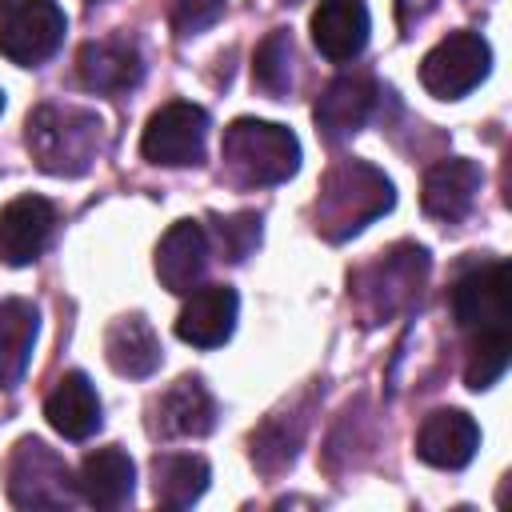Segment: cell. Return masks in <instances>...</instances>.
<instances>
[{
	"instance_id": "6da1fadb",
	"label": "cell",
	"mask_w": 512,
	"mask_h": 512,
	"mask_svg": "<svg viewBox=\"0 0 512 512\" xmlns=\"http://www.w3.org/2000/svg\"><path fill=\"white\" fill-rule=\"evenodd\" d=\"M396 204L392 180L368 160H336L316 196V232L332 244L356 236Z\"/></svg>"
},
{
	"instance_id": "7a4b0ae2",
	"label": "cell",
	"mask_w": 512,
	"mask_h": 512,
	"mask_svg": "<svg viewBox=\"0 0 512 512\" xmlns=\"http://www.w3.org/2000/svg\"><path fill=\"white\" fill-rule=\"evenodd\" d=\"M28 152L48 176H84L104 152V120L76 104H40L24 124Z\"/></svg>"
},
{
	"instance_id": "3957f363",
	"label": "cell",
	"mask_w": 512,
	"mask_h": 512,
	"mask_svg": "<svg viewBox=\"0 0 512 512\" xmlns=\"http://www.w3.org/2000/svg\"><path fill=\"white\" fill-rule=\"evenodd\" d=\"M220 156L236 184H284L300 168V140L284 124L240 116L224 128Z\"/></svg>"
},
{
	"instance_id": "277c9868",
	"label": "cell",
	"mask_w": 512,
	"mask_h": 512,
	"mask_svg": "<svg viewBox=\"0 0 512 512\" xmlns=\"http://www.w3.org/2000/svg\"><path fill=\"white\" fill-rule=\"evenodd\" d=\"M8 500L16 508H68L76 500V480L56 448H48L40 436L16 440L8 468Z\"/></svg>"
},
{
	"instance_id": "5b68a950",
	"label": "cell",
	"mask_w": 512,
	"mask_h": 512,
	"mask_svg": "<svg viewBox=\"0 0 512 512\" xmlns=\"http://www.w3.org/2000/svg\"><path fill=\"white\" fill-rule=\"evenodd\" d=\"M424 276H428V252L412 248V244H400V248L384 252L376 264H368L356 276V296L368 316L364 324H380L396 312H408L420 300Z\"/></svg>"
},
{
	"instance_id": "8992f818",
	"label": "cell",
	"mask_w": 512,
	"mask_h": 512,
	"mask_svg": "<svg viewBox=\"0 0 512 512\" xmlns=\"http://www.w3.org/2000/svg\"><path fill=\"white\" fill-rule=\"evenodd\" d=\"M492 64V48L480 32H448L436 48H428V56L420 60V84L436 96V100H460L468 96Z\"/></svg>"
},
{
	"instance_id": "52a82bcc",
	"label": "cell",
	"mask_w": 512,
	"mask_h": 512,
	"mask_svg": "<svg viewBox=\"0 0 512 512\" xmlns=\"http://www.w3.org/2000/svg\"><path fill=\"white\" fill-rule=\"evenodd\" d=\"M204 140H208V112L192 100H168L148 116L140 152L152 164L184 168V164H200Z\"/></svg>"
},
{
	"instance_id": "ba28073f",
	"label": "cell",
	"mask_w": 512,
	"mask_h": 512,
	"mask_svg": "<svg viewBox=\"0 0 512 512\" xmlns=\"http://www.w3.org/2000/svg\"><path fill=\"white\" fill-rule=\"evenodd\" d=\"M64 32L68 20L56 0H16L0 20V56L36 68L60 48Z\"/></svg>"
},
{
	"instance_id": "9c48e42d",
	"label": "cell",
	"mask_w": 512,
	"mask_h": 512,
	"mask_svg": "<svg viewBox=\"0 0 512 512\" xmlns=\"http://www.w3.org/2000/svg\"><path fill=\"white\" fill-rule=\"evenodd\" d=\"M452 316L464 332L508 328V264L488 260L464 272L452 288Z\"/></svg>"
},
{
	"instance_id": "30bf717a",
	"label": "cell",
	"mask_w": 512,
	"mask_h": 512,
	"mask_svg": "<svg viewBox=\"0 0 512 512\" xmlns=\"http://www.w3.org/2000/svg\"><path fill=\"white\" fill-rule=\"evenodd\" d=\"M56 224V208L44 196H16L0 208V264L24 268L32 264Z\"/></svg>"
},
{
	"instance_id": "8fae6325",
	"label": "cell",
	"mask_w": 512,
	"mask_h": 512,
	"mask_svg": "<svg viewBox=\"0 0 512 512\" xmlns=\"http://www.w3.org/2000/svg\"><path fill=\"white\" fill-rule=\"evenodd\" d=\"M236 312H240V300L228 284L192 288L176 316V336L192 348H220L236 328Z\"/></svg>"
},
{
	"instance_id": "7c38bea8",
	"label": "cell",
	"mask_w": 512,
	"mask_h": 512,
	"mask_svg": "<svg viewBox=\"0 0 512 512\" xmlns=\"http://www.w3.org/2000/svg\"><path fill=\"white\" fill-rule=\"evenodd\" d=\"M480 448V428L468 412L460 408H436L424 416L420 432H416V456L432 468L456 472L464 468Z\"/></svg>"
},
{
	"instance_id": "4fadbf2b",
	"label": "cell",
	"mask_w": 512,
	"mask_h": 512,
	"mask_svg": "<svg viewBox=\"0 0 512 512\" xmlns=\"http://www.w3.org/2000/svg\"><path fill=\"white\" fill-rule=\"evenodd\" d=\"M208 268V232L200 220H176L156 244V276L168 292L188 296Z\"/></svg>"
},
{
	"instance_id": "5bb4252c",
	"label": "cell",
	"mask_w": 512,
	"mask_h": 512,
	"mask_svg": "<svg viewBox=\"0 0 512 512\" xmlns=\"http://www.w3.org/2000/svg\"><path fill=\"white\" fill-rule=\"evenodd\" d=\"M372 104H376V84L372 80H364V76H336L320 92L312 116H316V128H320V136L328 144H344L348 136H356L364 128V120L372 116Z\"/></svg>"
},
{
	"instance_id": "9a60e30c",
	"label": "cell",
	"mask_w": 512,
	"mask_h": 512,
	"mask_svg": "<svg viewBox=\"0 0 512 512\" xmlns=\"http://www.w3.org/2000/svg\"><path fill=\"white\" fill-rule=\"evenodd\" d=\"M76 72H80V84L92 88V92H128L140 84L144 76V60H140V48L132 40H88L80 52H76Z\"/></svg>"
},
{
	"instance_id": "2e32d148",
	"label": "cell",
	"mask_w": 512,
	"mask_h": 512,
	"mask_svg": "<svg viewBox=\"0 0 512 512\" xmlns=\"http://www.w3.org/2000/svg\"><path fill=\"white\" fill-rule=\"evenodd\" d=\"M476 192H480V168L464 156H448V160H436L424 172L420 204H424L428 216H436L444 224H456L472 212Z\"/></svg>"
},
{
	"instance_id": "e0dca14e",
	"label": "cell",
	"mask_w": 512,
	"mask_h": 512,
	"mask_svg": "<svg viewBox=\"0 0 512 512\" xmlns=\"http://www.w3.org/2000/svg\"><path fill=\"white\" fill-rule=\"evenodd\" d=\"M312 44L332 64H348L368 44V4L364 0H320L312 12Z\"/></svg>"
},
{
	"instance_id": "ac0fdd59",
	"label": "cell",
	"mask_w": 512,
	"mask_h": 512,
	"mask_svg": "<svg viewBox=\"0 0 512 512\" xmlns=\"http://www.w3.org/2000/svg\"><path fill=\"white\" fill-rule=\"evenodd\" d=\"M152 412H156L152 428L168 440L172 436H208L216 428V400L200 376H180L172 388L160 392Z\"/></svg>"
},
{
	"instance_id": "d6986e66",
	"label": "cell",
	"mask_w": 512,
	"mask_h": 512,
	"mask_svg": "<svg viewBox=\"0 0 512 512\" xmlns=\"http://www.w3.org/2000/svg\"><path fill=\"white\" fill-rule=\"evenodd\" d=\"M104 360L120 376H152L160 368V336L144 312L116 316L104 332Z\"/></svg>"
},
{
	"instance_id": "ffe728a7",
	"label": "cell",
	"mask_w": 512,
	"mask_h": 512,
	"mask_svg": "<svg viewBox=\"0 0 512 512\" xmlns=\"http://www.w3.org/2000/svg\"><path fill=\"white\" fill-rule=\"evenodd\" d=\"M44 416L48 424L64 436V440H88L100 428V396L96 384L84 372H64L56 380V388L44 400Z\"/></svg>"
},
{
	"instance_id": "44dd1931",
	"label": "cell",
	"mask_w": 512,
	"mask_h": 512,
	"mask_svg": "<svg viewBox=\"0 0 512 512\" xmlns=\"http://www.w3.org/2000/svg\"><path fill=\"white\" fill-rule=\"evenodd\" d=\"M136 488V464L124 448H96L84 456L80 476H76V492L92 504V508H120L132 500Z\"/></svg>"
},
{
	"instance_id": "7402d4cb",
	"label": "cell",
	"mask_w": 512,
	"mask_h": 512,
	"mask_svg": "<svg viewBox=\"0 0 512 512\" xmlns=\"http://www.w3.org/2000/svg\"><path fill=\"white\" fill-rule=\"evenodd\" d=\"M212 472H208V460L204 456H192V452H164L152 460V496L164 504V508H188L204 496Z\"/></svg>"
},
{
	"instance_id": "603a6c76",
	"label": "cell",
	"mask_w": 512,
	"mask_h": 512,
	"mask_svg": "<svg viewBox=\"0 0 512 512\" xmlns=\"http://www.w3.org/2000/svg\"><path fill=\"white\" fill-rule=\"evenodd\" d=\"M36 332H40L36 304H28V300L0 304V388H12L24 376V368L32 360Z\"/></svg>"
},
{
	"instance_id": "cb8c5ba5",
	"label": "cell",
	"mask_w": 512,
	"mask_h": 512,
	"mask_svg": "<svg viewBox=\"0 0 512 512\" xmlns=\"http://www.w3.org/2000/svg\"><path fill=\"white\" fill-rule=\"evenodd\" d=\"M252 80L268 96H284L292 88V36H288V28H272L260 40V48L252 56Z\"/></svg>"
},
{
	"instance_id": "d4e9b609",
	"label": "cell",
	"mask_w": 512,
	"mask_h": 512,
	"mask_svg": "<svg viewBox=\"0 0 512 512\" xmlns=\"http://www.w3.org/2000/svg\"><path fill=\"white\" fill-rule=\"evenodd\" d=\"M508 348H512V340H508V328L476 332V340H472V352H468V364H464V384H468L472 392H484V388H492V384L504 376V368H508Z\"/></svg>"
},
{
	"instance_id": "484cf974",
	"label": "cell",
	"mask_w": 512,
	"mask_h": 512,
	"mask_svg": "<svg viewBox=\"0 0 512 512\" xmlns=\"http://www.w3.org/2000/svg\"><path fill=\"white\" fill-rule=\"evenodd\" d=\"M296 444H300V424L288 428L284 416H272L252 432V464L272 476L296 460Z\"/></svg>"
},
{
	"instance_id": "4316f807",
	"label": "cell",
	"mask_w": 512,
	"mask_h": 512,
	"mask_svg": "<svg viewBox=\"0 0 512 512\" xmlns=\"http://www.w3.org/2000/svg\"><path fill=\"white\" fill-rule=\"evenodd\" d=\"M216 240H220L224 260H232V264L248 260V252L260 244V216L256 212H236L228 220H216Z\"/></svg>"
},
{
	"instance_id": "83f0119b",
	"label": "cell",
	"mask_w": 512,
	"mask_h": 512,
	"mask_svg": "<svg viewBox=\"0 0 512 512\" xmlns=\"http://www.w3.org/2000/svg\"><path fill=\"white\" fill-rule=\"evenodd\" d=\"M224 12V0H176L172 4V28L180 36H196L204 28H212Z\"/></svg>"
},
{
	"instance_id": "f1b7e54d",
	"label": "cell",
	"mask_w": 512,
	"mask_h": 512,
	"mask_svg": "<svg viewBox=\"0 0 512 512\" xmlns=\"http://www.w3.org/2000/svg\"><path fill=\"white\" fill-rule=\"evenodd\" d=\"M432 8H436V0H396V20H400V28H412V24H420Z\"/></svg>"
},
{
	"instance_id": "f546056e",
	"label": "cell",
	"mask_w": 512,
	"mask_h": 512,
	"mask_svg": "<svg viewBox=\"0 0 512 512\" xmlns=\"http://www.w3.org/2000/svg\"><path fill=\"white\" fill-rule=\"evenodd\" d=\"M4 8H8V0H0V12H4Z\"/></svg>"
},
{
	"instance_id": "4dcf8cb0",
	"label": "cell",
	"mask_w": 512,
	"mask_h": 512,
	"mask_svg": "<svg viewBox=\"0 0 512 512\" xmlns=\"http://www.w3.org/2000/svg\"><path fill=\"white\" fill-rule=\"evenodd\" d=\"M0 112H4V92H0Z\"/></svg>"
}]
</instances>
